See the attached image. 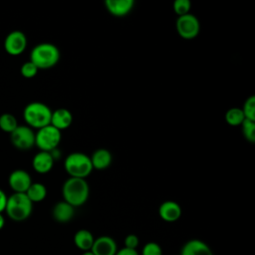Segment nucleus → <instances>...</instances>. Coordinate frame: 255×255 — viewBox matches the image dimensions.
Listing matches in <instances>:
<instances>
[{"label": "nucleus", "instance_id": "obj_1", "mask_svg": "<svg viewBox=\"0 0 255 255\" xmlns=\"http://www.w3.org/2000/svg\"><path fill=\"white\" fill-rule=\"evenodd\" d=\"M63 200L73 207L82 206L87 202L90 195V186L86 179L69 177L62 186Z\"/></svg>", "mask_w": 255, "mask_h": 255}, {"label": "nucleus", "instance_id": "obj_2", "mask_svg": "<svg viewBox=\"0 0 255 255\" xmlns=\"http://www.w3.org/2000/svg\"><path fill=\"white\" fill-rule=\"evenodd\" d=\"M59 48L49 42L35 45L30 52V60L39 70L50 69L56 66L60 60Z\"/></svg>", "mask_w": 255, "mask_h": 255}, {"label": "nucleus", "instance_id": "obj_3", "mask_svg": "<svg viewBox=\"0 0 255 255\" xmlns=\"http://www.w3.org/2000/svg\"><path fill=\"white\" fill-rule=\"evenodd\" d=\"M52 110L42 102H31L23 110V119L26 126L33 129H39L50 125Z\"/></svg>", "mask_w": 255, "mask_h": 255}, {"label": "nucleus", "instance_id": "obj_4", "mask_svg": "<svg viewBox=\"0 0 255 255\" xmlns=\"http://www.w3.org/2000/svg\"><path fill=\"white\" fill-rule=\"evenodd\" d=\"M64 168L70 177L86 179L93 171L91 158L82 151L69 153L64 159Z\"/></svg>", "mask_w": 255, "mask_h": 255}, {"label": "nucleus", "instance_id": "obj_5", "mask_svg": "<svg viewBox=\"0 0 255 255\" xmlns=\"http://www.w3.org/2000/svg\"><path fill=\"white\" fill-rule=\"evenodd\" d=\"M33 203L25 193H12L7 198L5 212L14 221H24L30 217Z\"/></svg>", "mask_w": 255, "mask_h": 255}, {"label": "nucleus", "instance_id": "obj_6", "mask_svg": "<svg viewBox=\"0 0 255 255\" xmlns=\"http://www.w3.org/2000/svg\"><path fill=\"white\" fill-rule=\"evenodd\" d=\"M62 133L61 130L57 129L51 125L37 129L35 132V145L41 151H52L58 148L61 141Z\"/></svg>", "mask_w": 255, "mask_h": 255}, {"label": "nucleus", "instance_id": "obj_7", "mask_svg": "<svg viewBox=\"0 0 255 255\" xmlns=\"http://www.w3.org/2000/svg\"><path fill=\"white\" fill-rule=\"evenodd\" d=\"M175 27L178 35L186 40L195 38L200 32V22L198 18L191 13L178 16Z\"/></svg>", "mask_w": 255, "mask_h": 255}, {"label": "nucleus", "instance_id": "obj_8", "mask_svg": "<svg viewBox=\"0 0 255 255\" xmlns=\"http://www.w3.org/2000/svg\"><path fill=\"white\" fill-rule=\"evenodd\" d=\"M10 140L17 149H30L35 145V131L26 125H19L10 133Z\"/></svg>", "mask_w": 255, "mask_h": 255}, {"label": "nucleus", "instance_id": "obj_9", "mask_svg": "<svg viewBox=\"0 0 255 255\" xmlns=\"http://www.w3.org/2000/svg\"><path fill=\"white\" fill-rule=\"evenodd\" d=\"M28 40L24 32L13 30L7 34L4 39V50L10 56H19L27 48Z\"/></svg>", "mask_w": 255, "mask_h": 255}, {"label": "nucleus", "instance_id": "obj_10", "mask_svg": "<svg viewBox=\"0 0 255 255\" xmlns=\"http://www.w3.org/2000/svg\"><path fill=\"white\" fill-rule=\"evenodd\" d=\"M32 182L31 175L24 169H15L8 176V185L13 193H25Z\"/></svg>", "mask_w": 255, "mask_h": 255}, {"label": "nucleus", "instance_id": "obj_11", "mask_svg": "<svg viewBox=\"0 0 255 255\" xmlns=\"http://www.w3.org/2000/svg\"><path fill=\"white\" fill-rule=\"evenodd\" d=\"M91 251L94 255H115L118 251V246L114 238L103 235L95 239Z\"/></svg>", "mask_w": 255, "mask_h": 255}, {"label": "nucleus", "instance_id": "obj_12", "mask_svg": "<svg viewBox=\"0 0 255 255\" xmlns=\"http://www.w3.org/2000/svg\"><path fill=\"white\" fill-rule=\"evenodd\" d=\"M180 205L173 200L163 201L158 207V215L165 222H175L181 216Z\"/></svg>", "mask_w": 255, "mask_h": 255}, {"label": "nucleus", "instance_id": "obj_13", "mask_svg": "<svg viewBox=\"0 0 255 255\" xmlns=\"http://www.w3.org/2000/svg\"><path fill=\"white\" fill-rule=\"evenodd\" d=\"M55 159L52 154L48 151H39L37 152L32 159L33 169L41 174L48 173L54 166Z\"/></svg>", "mask_w": 255, "mask_h": 255}, {"label": "nucleus", "instance_id": "obj_14", "mask_svg": "<svg viewBox=\"0 0 255 255\" xmlns=\"http://www.w3.org/2000/svg\"><path fill=\"white\" fill-rule=\"evenodd\" d=\"M73 123L72 112L65 108H59L55 111H52L50 125L56 128L59 130L68 128Z\"/></svg>", "mask_w": 255, "mask_h": 255}, {"label": "nucleus", "instance_id": "obj_15", "mask_svg": "<svg viewBox=\"0 0 255 255\" xmlns=\"http://www.w3.org/2000/svg\"><path fill=\"white\" fill-rule=\"evenodd\" d=\"M105 6L107 10L116 17H124L132 10L134 6L133 0H106Z\"/></svg>", "mask_w": 255, "mask_h": 255}, {"label": "nucleus", "instance_id": "obj_16", "mask_svg": "<svg viewBox=\"0 0 255 255\" xmlns=\"http://www.w3.org/2000/svg\"><path fill=\"white\" fill-rule=\"evenodd\" d=\"M179 255H213V252L202 240L191 239L184 243Z\"/></svg>", "mask_w": 255, "mask_h": 255}, {"label": "nucleus", "instance_id": "obj_17", "mask_svg": "<svg viewBox=\"0 0 255 255\" xmlns=\"http://www.w3.org/2000/svg\"><path fill=\"white\" fill-rule=\"evenodd\" d=\"M94 169L104 170L108 168L113 161V154L107 148H98L90 156Z\"/></svg>", "mask_w": 255, "mask_h": 255}, {"label": "nucleus", "instance_id": "obj_18", "mask_svg": "<svg viewBox=\"0 0 255 255\" xmlns=\"http://www.w3.org/2000/svg\"><path fill=\"white\" fill-rule=\"evenodd\" d=\"M75 214V207H73L68 202L62 200L57 202L53 209H52V215L53 218L61 223L69 222Z\"/></svg>", "mask_w": 255, "mask_h": 255}, {"label": "nucleus", "instance_id": "obj_19", "mask_svg": "<svg viewBox=\"0 0 255 255\" xmlns=\"http://www.w3.org/2000/svg\"><path fill=\"white\" fill-rule=\"evenodd\" d=\"M95 241V237L91 231L88 229H80L74 235V243L78 249L83 252L91 250L93 243Z\"/></svg>", "mask_w": 255, "mask_h": 255}, {"label": "nucleus", "instance_id": "obj_20", "mask_svg": "<svg viewBox=\"0 0 255 255\" xmlns=\"http://www.w3.org/2000/svg\"><path fill=\"white\" fill-rule=\"evenodd\" d=\"M25 194L31 200L32 203L41 202L47 196V188L41 182H32V184L29 186Z\"/></svg>", "mask_w": 255, "mask_h": 255}, {"label": "nucleus", "instance_id": "obj_21", "mask_svg": "<svg viewBox=\"0 0 255 255\" xmlns=\"http://www.w3.org/2000/svg\"><path fill=\"white\" fill-rule=\"evenodd\" d=\"M17 119L10 113H4L0 115V129L4 132L11 133L18 127Z\"/></svg>", "mask_w": 255, "mask_h": 255}, {"label": "nucleus", "instance_id": "obj_22", "mask_svg": "<svg viewBox=\"0 0 255 255\" xmlns=\"http://www.w3.org/2000/svg\"><path fill=\"white\" fill-rule=\"evenodd\" d=\"M244 120L245 117L241 108H231L225 114V121L228 125L233 127L241 126Z\"/></svg>", "mask_w": 255, "mask_h": 255}, {"label": "nucleus", "instance_id": "obj_23", "mask_svg": "<svg viewBox=\"0 0 255 255\" xmlns=\"http://www.w3.org/2000/svg\"><path fill=\"white\" fill-rule=\"evenodd\" d=\"M241 129L243 136L251 143L255 142V122L245 119L241 124Z\"/></svg>", "mask_w": 255, "mask_h": 255}, {"label": "nucleus", "instance_id": "obj_24", "mask_svg": "<svg viewBox=\"0 0 255 255\" xmlns=\"http://www.w3.org/2000/svg\"><path fill=\"white\" fill-rule=\"evenodd\" d=\"M245 119L255 122V96L248 97L241 108Z\"/></svg>", "mask_w": 255, "mask_h": 255}, {"label": "nucleus", "instance_id": "obj_25", "mask_svg": "<svg viewBox=\"0 0 255 255\" xmlns=\"http://www.w3.org/2000/svg\"><path fill=\"white\" fill-rule=\"evenodd\" d=\"M172 8L177 16H182L190 13L191 3L189 0H175L172 4Z\"/></svg>", "mask_w": 255, "mask_h": 255}, {"label": "nucleus", "instance_id": "obj_26", "mask_svg": "<svg viewBox=\"0 0 255 255\" xmlns=\"http://www.w3.org/2000/svg\"><path fill=\"white\" fill-rule=\"evenodd\" d=\"M38 71L39 69L31 61L24 62L20 68L21 75L26 79L34 78L38 74Z\"/></svg>", "mask_w": 255, "mask_h": 255}, {"label": "nucleus", "instance_id": "obj_27", "mask_svg": "<svg viewBox=\"0 0 255 255\" xmlns=\"http://www.w3.org/2000/svg\"><path fill=\"white\" fill-rule=\"evenodd\" d=\"M141 255H162V249L156 242H147L142 247Z\"/></svg>", "mask_w": 255, "mask_h": 255}, {"label": "nucleus", "instance_id": "obj_28", "mask_svg": "<svg viewBox=\"0 0 255 255\" xmlns=\"http://www.w3.org/2000/svg\"><path fill=\"white\" fill-rule=\"evenodd\" d=\"M124 243H125L124 247L136 250V247L138 246V243H139V239L135 234H128L126 236Z\"/></svg>", "mask_w": 255, "mask_h": 255}, {"label": "nucleus", "instance_id": "obj_29", "mask_svg": "<svg viewBox=\"0 0 255 255\" xmlns=\"http://www.w3.org/2000/svg\"><path fill=\"white\" fill-rule=\"evenodd\" d=\"M115 255H139L135 249H129L127 247H123L116 252Z\"/></svg>", "mask_w": 255, "mask_h": 255}, {"label": "nucleus", "instance_id": "obj_30", "mask_svg": "<svg viewBox=\"0 0 255 255\" xmlns=\"http://www.w3.org/2000/svg\"><path fill=\"white\" fill-rule=\"evenodd\" d=\"M7 198H8V196L6 195V193L0 188V213L5 211V207H6V203H7Z\"/></svg>", "mask_w": 255, "mask_h": 255}, {"label": "nucleus", "instance_id": "obj_31", "mask_svg": "<svg viewBox=\"0 0 255 255\" xmlns=\"http://www.w3.org/2000/svg\"><path fill=\"white\" fill-rule=\"evenodd\" d=\"M4 225H5V218L2 215V213H0V230L4 227Z\"/></svg>", "mask_w": 255, "mask_h": 255}, {"label": "nucleus", "instance_id": "obj_32", "mask_svg": "<svg viewBox=\"0 0 255 255\" xmlns=\"http://www.w3.org/2000/svg\"><path fill=\"white\" fill-rule=\"evenodd\" d=\"M82 255H94V253H93L91 250H89V251H85V252H83V253H82Z\"/></svg>", "mask_w": 255, "mask_h": 255}]
</instances>
